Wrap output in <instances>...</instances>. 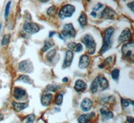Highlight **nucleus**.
<instances>
[{
    "label": "nucleus",
    "instance_id": "nucleus-1",
    "mask_svg": "<svg viewBox=\"0 0 134 123\" xmlns=\"http://www.w3.org/2000/svg\"><path fill=\"white\" fill-rule=\"evenodd\" d=\"M114 33V28L112 27H109L105 30L104 33L103 42L102 47L100 50V53L103 54L107 50L111 48V38Z\"/></svg>",
    "mask_w": 134,
    "mask_h": 123
},
{
    "label": "nucleus",
    "instance_id": "nucleus-2",
    "mask_svg": "<svg viewBox=\"0 0 134 123\" xmlns=\"http://www.w3.org/2000/svg\"><path fill=\"white\" fill-rule=\"evenodd\" d=\"M82 42L86 46L88 53L90 55H93L95 53L96 43L92 36L89 34L84 35L82 38Z\"/></svg>",
    "mask_w": 134,
    "mask_h": 123
},
{
    "label": "nucleus",
    "instance_id": "nucleus-3",
    "mask_svg": "<svg viewBox=\"0 0 134 123\" xmlns=\"http://www.w3.org/2000/svg\"><path fill=\"white\" fill-rule=\"evenodd\" d=\"M75 8L70 4L65 5L61 8L59 12V17L61 19H64L66 18L71 17L75 12Z\"/></svg>",
    "mask_w": 134,
    "mask_h": 123
},
{
    "label": "nucleus",
    "instance_id": "nucleus-4",
    "mask_svg": "<svg viewBox=\"0 0 134 123\" xmlns=\"http://www.w3.org/2000/svg\"><path fill=\"white\" fill-rule=\"evenodd\" d=\"M62 34L65 38H73L76 36V30L72 24H66L63 27Z\"/></svg>",
    "mask_w": 134,
    "mask_h": 123
},
{
    "label": "nucleus",
    "instance_id": "nucleus-5",
    "mask_svg": "<svg viewBox=\"0 0 134 123\" xmlns=\"http://www.w3.org/2000/svg\"><path fill=\"white\" fill-rule=\"evenodd\" d=\"M100 18L105 20H114L117 18L116 12L110 7H106L100 13Z\"/></svg>",
    "mask_w": 134,
    "mask_h": 123
},
{
    "label": "nucleus",
    "instance_id": "nucleus-6",
    "mask_svg": "<svg viewBox=\"0 0 134 123\" xmlns=\"http://www.w3.org/2000/svg\"><path fill=\"white\" fill-rule=\"evenodd\" d=\"M19 69L20 71L25 73H31L33 71V65L29 60H25L19 63Z\"/></svg>",
    "mask_w": 134,
    "mask_h": 123
},
{
    "label": "nucleus",
    "instance_id": "nucleus-7",
    "mask_svg": "<svg viewBox=\"0 0 134 123\" xmlns=\"http://www.w3.org/2000/svg\"><path fill=\"white\" fill-rule=\"evenodd\" d=\"M24 30L29 34H35L40 30V27L35 23H26L24 25Z\"/></svg>",
    "mask_w": 134,
    "mask_h": 123
},
{
    "label": "nucleus",
    "instance_id": "nucleus-8",
    "mask_svg": "<svg viewBox=\"0 0 134 123\" xmlns=\"http://www.w3.org/2000/svg\"><path fill=\"white\" fill-rule=\"evenodd\" d=\"M73 57L74 55L72 50H69L66 52L65 57H64V63H63V68H67V67H70L71 65L72 60H73Z\"/></svg>",
    "mask_w": 134,
    "mask_h": 123
},
{
    "label": "nucleus",
    "instance_id": "nucleus-9",
    "mask_svg": "<svg viewBox=\"0 0 134 123\" xmlns=\"http://www.w3.org/2000/svg\"><path fill=\"white\" fill-rule=\"evenodd\" d=\"M97 80L99 86L101 90H105L108 88L109 87V81L103 75H99L98 76Z\"/></svg>",
    "mask_w": 134,
    "mask_h": 123
},
{
    "label": "nucleus",
    "instance_id": "nucleus-10",
    "mask_svg": "<svg viewBox=\"0 0 134 123\" xmlns=\"http://www.w3.org/2000/svg\"><path fill=\"white\" fill-rule=\"evenodd\" d=\"M53 96L50 93H45L42 96L41 103L44 106H48L52 102V99Z\"/></svg>",
    "mask_w": 134,
    "mask_h": 123
},
{
    "label": "nucleus",
    "instance_id": "nucleus-11",
    "mask_svg": "<svg viewBox=\"0 0 134 123\" xmlns=\"http://www.w3.org/2000/svg\"><path fill=\"white\" fill-rule=\"evenodd\" d=\"M13 95H14V97L16 100H20L24 97L26 96V90L21 88H15L14 90V94H13Z\"/></svg>",
    "mask_w": 134,
    "mask_h": 123
},
{
    "label": "nucleus",
    "instance_id": "nucleus-12",
    "mask_svg": "<svg viewBox=\"0 0 134 123\" xmlns=\"http://www.w3.org/2000/svg\"><path fill=\"white\" fill-rule=\"evenodd\" d=\"M93 106V102L89 98H85L81 104V108L84 112H88Z\"/></svg>",
    "mask_w": 134,
    "mask_h": 123
},
{
    "label": "nucleus",
    "instance_id": "nucleus-13",
    "mask_svg": "<svg viewBox=\"0 0 134 123\" xmlns=\"http://www.w3.org/2000/svg\"><path fill=\"white\" fill-rule=\"evenodd\" d=\"M131 38V32L130 29H125L121 33L119 37V40L120 42H125V41L130 40Z\"/></svg>",
    "mask_w": 134,
    "mask_h": 123
},
{
    "label": "nucleus",
    "instance_id": "nucleus-14",
    "mask_svg": "<svg viewBox=\"0 0 134 123\" xmlns=\"http://www.w3.org/2000/svg\"><path fill=\"white\" fill-rule=\"evenodd\" d=\"M87 84L84 81L81 80V79H78L75 82V85L74 88L78 92L80 91H83L87 89Z\"/></svg>",
    "mask_w": 134,
    "mask_h": 123
},
{
    "label": "nucleus",
    "instance_id": "nucleus-15",
    "mask_svg": "<svg viewBox=\"0 0 134 123\" xmlns=\"http://www.w3.org/2000/svg\"><path fill=\"white\" fill-rule=\"evenodd\" d=\"M89 63H90L89 57L87 55H83L80 58L79 63V67L81 69H85L88 66Z\"/></svg>",
    "mask_w": 134,
    "mask_h": 123
},
{
    "label": "nucleus",
    "instance_id": "nucleus-16",
    "mask_svg": "<svg viewBox=\"0 0 134 123\" xmlns=\"http://www.w3.org/2000/svg\"><path fill=\"white\" fill-rule=\"evenodd\" d=\"M69 48L70 50H73V51L76 52V53H79L82 51L83 47L81 43H70L68 45Z\"/></svg>",
    "mask_w": 134,
    "mask_h": 123
},
{
    "label": "nucleus",
    "instance_id": "nucleus-17",
    "mask_svg": "<svg viewBox=\"0 0 134 123\" xmlns=\"http://www.w3.org/2000/svg\"><path fill=\"white\" fill-rule=\"evenodd\" d=\"M94 113H90V114H82L78 118V122L79 123H88L91 119L92 118Z\"/></svg>",
    "mask_w": 134,
    "mask_h": 123
},
{
    "label": "nucleus",
    "instance_id": "nucleus-18",
    "mask_svg": "<svg viewBox=\"0 0 134 123\" xmlns=\"http://www.w3.org/2000/svg\"><path fill=\"white\" fill-rule=\"evenodd\" d=\"M100 114L106 119H111L113 117V114L107 107H103L100 109Z\"/></svg>",
    "mask_w": 134,
    "mask_h": 123
},
{
    "label": "nucleus",
    "instance_id": "nucleus-19",
    "mask_svg": "<svg viewBox=\"0 0 134 123\" xmlns=\"http://www.w3.org/2000/svg\"><path fill=\"white\" fill-rule=\"evenodd\" d=\"M12 104L14 109L16 112H20L27 107V104L26 103H19V102H13Z\"/></svg>",
    "mask_w": 134,
    "mask_h": 123
},
{
    "label": "nucleus",
    "instance_id": "nucleus-20",
    "mask_svg": "<svg viewBox=\"0 0 134 123\" xmlns=\"http://www.w3.org/2000/svg\"><path fill=\"white\" fill-rule=\"evenodd\" d=\"M18 81H20L24 82L25 84H32V83H33L32 79L30 78L29 76L26 75H20L18 79Z\"/></svg>",
    "mask_w": 134,
    "mask_h": 123
},
{
    "label": "nucleus",
    "instance_id": "nucleus-21",
    "mask_svg": "<svg viewBox=\"0 0 134 123\" xmlns=\"http://www.w3.org/2000/svg\"><path fill=\"white\" fill-rule=\"evenodd\" d=\"M79 24L81 25V27H84L87 25V16L84 13H82L81 14V16H79Z\"/></svg>",
    "mask_w": 134,
    "mask_h": 123
},
{
    "label": "nucleus",
    "instance_id": "nucleus-22",
    "mask_svg": "<svg viewBox=\"0 0 134 123\" xmlns=\"http://www.w3.org/2000/svg\"><path fill=\"white\" fill-rule=\"evenodd\" d=\"M98 87H99V84H98L97 78H95L91 85V91L93 93H96L98 90Z\"/></svg>",
    "mask_w": 134,
    "mask_h": 123
},
{
    "label": "nucleus",
    "instance_id": "nucleus-23",
    "mask_svg": "<svg viewBox=\"0 0 134 123\" xmlns=\"http://www.w3.org/2000/svg\"><path fill=\"white\" fill-rule=\"evenodd\" d=\"M60 88L59 85H57V84H50L48 85L46 88V91H57L58 89Z\"/></svg>",
    "mask_w": 134,
    "mask_h": 123
},
{
    "label": "nucleus",
    "instance_id": "nucleus-24",
    "mask_svg": "<svg viewBox=\"0 0 134 123\" xmlns=\"http://www.w3.org/2000/svg\"><path fill=\"white\" fill-rule=\"evenodd\" d=\"M121 105L124 108H126V107L129 106L130 104H131L132 106H134L133 102L131 100H128V99H121Z\"/></svg>",
    "mask_w": 134,
    "mask_h": 123
},
{
    "label": "nucleus",
    "instance_id": "nucleus-25",
    "mask_svg": "<svg viewBox=\"0 0 134 123\" xmlns=\"http://www.w3.org/2000/svg\"><path fill=\"white\" fill-rule=\"evenodd\" d=\"M11 4H12V2L9 1L8 2V3L5 6V12H4V17L5 19H7L8 18V16L9 14V10H10Z\"/></svg>",
    "mask_w": 134,
    "mask_h": 123
},
{
    "label": "nucleus",
    "instance_id": "nucleus-26",
    "mask_svg": "<svg viewBox=\"0 0 134 123\" xmlns=\"http://www.w3.org/2000/svg\"><path fill=\"white\" fill-rule=\"evenodd\" d=\"M111 76L114 80H118L119 77V70L118 69H114L111 71Z\"/></svg>",
    "mask_w": 134,
    "mask_h": 123
},
{
    "label": "nucleus",
    "instance_id": "nucleus-27",
    "mask_svg": "<svg viewBox=\"0 0 134 123\" xmlns=\"http://www.w3.org/2000/svg\"><path fill=\"white\" fill-rule=\"evenodd\" d=\"M10 34H5L3 36V38H2V44L3 46H5L9 43V40H10Z\"/></svg>",
    "mask_w": 134,
    "mask_h": 123
},
{
    "label": "nucleus",
    "instance_id": "nucleus-28",
    "mask_svg": "<svg viewBox=\"0 0 134 123\" xmlns=\"http://www.w3.org/2000/svg\"><path fill=\"white\" fill-rule=\"evenodd\" d=\"M63 96L62 94H57V96H56V98H55V104L58 106L62 104L63 103Z\"/></svg>",
    "mask_w": 134,
    "mask_h": 123
},
{
    "label": "nucleus",
    "instance_id": "nucleus-29",
    "mask_svg": "<svg viewBox=\"0 0 134 123\" xmlns=\"http://www.w3.org/2000/svg\"><path fill=\"white\" fill-rule=\"evenodd\" d=\"M56 55V50H51L47 54V59L50 62H52V59Z\"/></svg>",
    "mask_w": 134,
    "mask_h": 123
},
{
    "label": "nucleus",
    "instance_id": "nucleus-30",
    "mask_svg": "<svg viewBox=\"0 0 134 123\" xmlns=\"http://www.w3.org/2000/svg\"><path fill=\"white\" fill-rule=\"evenodd\" d=\"M56 13H57V8H56V7H55L54 6L49 8L47 10L48 15L50 16H54Z\"/></svg>",
    "mask_w": 134,
    "mask_h": 123
},
{
    "label": "nucleus",
    "instance_id": "nucleus-31",
    "mask_svg": "<svg viewBox=\"0 0 134 123\" xmlns=\"http://www.w3.org/2000/svg\"><path fill=\"white\" fill-rule=\"evenodd\" d=\"M52 45H53L52 43H51V42H50V41L46 42L44 45V47H43L42 49V52L47 51V50H48L50 48L52 47Z\"/></svg>",
    "mask_w": 134,
    "mask_h": 123
},
{
    "label": "nucleus",
    "instance_id": "nucleus-32",
    "mask_svg": "<svg viewBox=\"0 0 134 123\" xmlns=\"http://www.w3.org/2000/svg\"><path fill=\"white\" fill-rule=\"evenodd\" d=\"M35 120V116L34 114H31L27 117L26 123H34V121Z\"/></svg>",
    "mask_w": 134,
    "mask_h": 123
},
{
    "label": "nucleus",
    "instance_id": "nucleus-33",
    "mask_svg": "<svg viewBox=\"0 0 134 123\" xmlns=\"http://www.w3.org/2000/svg\"><path fill=\"white\" fill-rule=\"evenodd\" d=\"M102 7H103V4H101V3H98L96 6L93 8V9H94V11H98L99 9H100V8H102Z\"/></svg>",
    "mask_w": 134,
    "mask_h": 123
},
{
    "label": "nucleus",
    "instance_id": "nucleus-34",
    "mask_svg": "<svg viewBox=\"0 0 134 123\" xmlns=\"http://www.w3.org/2000/svg\"><path fill=\"white\" fill-rule=\"evenodd\" d=\"M128 123H134V119L132 116H127V117Z\"/></svg>",
    "mask_w": 134,
    "mask_h": 123
},
{
    "label": "nucleus",
    "instance_id": "nucleus-35",
    "mask_svg": "<svg viewBox=\"0 0 134 123\" xmlns=\"http://www.w3.org/2000/svg\"><path fill=\"white\" fill-rule=\"evenodd\" d=\"M127 6L129 7V8H130V9H131V11H133V8H134L133 2H131V3H128Z\"/></svg>",
    "mask_w": 134,
    "mask_h": 123
},
{
    "label": "nucleus",
    "instance_id": "nucleus-36",
    "mask_svg": "<svg viewBox=\"0 0 134 123\" xmlns=\"http://www.w3.org/2000/svg\"><path fill=\"white\" fill-rule=\"evenodd\" d=\"M63 81L64 82V83H66V82L69 81V79H68L67 78H64V79H63Z\"/></svg>",
    "mask_w": 134,
    "mask_h": 123
},
{
    "label": "nucleus",
    "instance_id": "nucleus-37",
    "mask_svg": "<svg viewBox=\"0 0 134 123\" xmlns=\"http://www.w3.org/2000/svg\"><path fill=\"white\" fill-rule=\"evenodd\" d=\"M40 1L41 2H42V3H46V2H48L49 0H40Z\"/></svg>",
    "mask_w": 134,
    "mask_h": 123
},
{
    "label": "nucleus",
    "instance_id": "nucleus-38",
    "mask_svg": "<svg viewBox=\"0 0 134 123\" xmlns=\"http://www.w3.org/2000/svg\"><path fill=\"white\" fill-rule=\"evenodd\" d=\"M55 34V32H50V37H52V36H53L52 34Z\"/></svg>",
    "mask_w": 134,
    "mask_h": 123
},
{
    "label": "nucleus",
    "instance_id": "nucleus-39",
    "mask_svg": "<svg viewBox=\"0 0 134 123\" xmlns=\"http://www.w3.org/2000/svg\"><path fill=\"white\" fill-rule=\"evenodd\" d=\"M91 15L93 16H94V17H95L97 16V14H95V13H94V12H92L91 13Z\"/></svg>",
    "mask_w": 134,
    "mask_h": 123
},
{
    "label": "nucleus",
    "instance_id": "nucleus-40",
    "mask_svg": "<svg viewBox=\"0 0 134 123\" xmlns=\"http://www.w3.org/2000/svg\"><path fill=\"white\" fill-rule=\"evenodd\" d=\"M1 29H2V24H0V32H1Z\"/></svg>",
    "mask_w": 134,
    "mask_h": 123
},
{
    "label": "nucleus",
    "instance_id": "nucleus-41",
    "mask_svg": "<svg viewBox=\"0 0 134 123\" xmlns=\"http://www.w3.org/2000/svg\"><path fill=\"white\" fill-rule=\"evenodd\" d=\"M14 123H18V122H14Z\"/></svg>",
    "mask_w": 134,
    "mask_h": 123
}]
</instances>
